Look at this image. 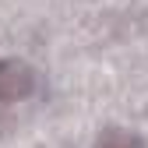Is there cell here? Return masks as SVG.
Masks as SVG:
<instances>
[{
    "mask_svg": "<svg viewBox=\"0 0 148 148\" xmlns=\"http://www.w3.org/2000/svg\"><path fill=\"white\" fill-rule=\"evenodd\" d=\"M35 88V74L21 60H0V102H18Z\"/></svg>",
    "mask_w": 148,
    "mask_h": 148,
    "instance_id": "6da1fadb",
    "label": "cell"
},
{
    "mask_svg": "<svg viewBox=\"0 0 148 148\" xmlns=\"http://www.w3.org/2000/svg\"><path fill=\"white\" fill-rule=\"evenodd\" d=\"M95 148H145V141L131 131H123V127H109V131L99 134Z\"/></svg>",
    "mask_w": 148,
    "mask_h": 148,
    "instance_id": "7a4b0ae2",
    "label": "cell"
}]
</instances>
